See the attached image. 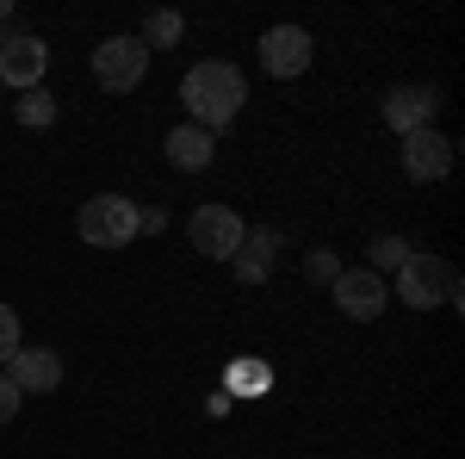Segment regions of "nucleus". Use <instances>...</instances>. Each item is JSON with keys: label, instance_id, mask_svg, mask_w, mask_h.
<instances>
[{"label": "nucleus", "instance_id": "nucleus-19", "mask_svg": "<svg viewBox=\"0 0 465 459\" xmlns=\"http://www.w3.org/2000/svg\"><path fill=\"white\" fill-rule=\"evenodd\" d=\"M19 404H25V391H19L13 379H6V373H0V423H13V416H19Z\"/></svg>", "mask_w": 465, "mask_h": 459}, {"label": "nucleus", "instance_id": "nucleus-4", "mask_svg": "<svg viewBox=\"0 0 465 459\" xmlns=\"http://www.w3.org/2000/svg\"><path fill=\"white\" fill-rule=\"evenodd\" d=\"M94 81L106 87V94H131V87H143V75H149V50H143V37L137 32H118L106 37V44H94Z\"/></svg>", "mask_w": 465, "mask_h": 459}, {"label": "nucleus", "instance_id": "nucleus-1", "mask_svg": "<svg viewBox=\"0 0 465 459\" xmlns=\"http://www.w3.org/2000/svg\"><path fill=\"white\" fill-rule=\"evenodd\" d=\"M180 100H186V112H193V125L217 137V131L236 125V112L249 106V75L236 69V63H223V56H205V63L186 69Z\"/></svg>", "mask_w": 465, "mask_h": 459}, {"label": "nucleus", "instance_id": "nucleus-2", "mask_svg": "<svg viewBox=\"0 0 465 459\" xmlns=\"http://www.w3.org/2000/svg\"><path fill=\"white\" fill-rule=\"evenodd\" d=\"M410 311H440V304H460V274L447 254H429V248H410V261L397 267V292Z\"/></svg>", "mask_w": 465, "mask_h": 459}, {"label": "nucleus", "instance_id": "nucleus-8", "mask_svg": "<svg viewBox=\"0 0 465 459\" xmlns=\"http://www.w3.org/2000/svg\"><path fill=\"white\" fill-rule=\"evenodd\" d=\"M403 143V175L410 180H447L453 175V162H460V143L447 137V131H410V137H397Z\"/></svg>", "mask_w": 465, "mask_h": 459}, {"label": "nucleus", "instance_id": "nucleus-15", "mask_svg": "<svg viewBox=\"0 0 465 459\" xmlns=\"http://www.w3.org/2000/svg\"><path fill=\"white\" fill-rule=\"evenodd\" d=\"M13 118H19L25 131H50V125H56V100H50L44 87H32V94H19V106H13Z\"/></svg>", "mask_w": 465, "mask_h": 459}, {"label": "nucleus", "instance_id": "nucleus-18", "mask_svg": "<svg viewBox=\"0 0 465 459\" xmlns=\"http://www.w3.org/2000/svg\"><path fill=\"white\" fill-rule=\"evenodd\" d=\"M19 348H25V335H19V311L0 304V360H13Z\"/></svg>", "mask_w": 465, "mask_h": 459}, {"label": "nucleus", "instance_id": "nucleus-17", "mask_svg": "<svg viewBox=\"0 0 465 459\" xmlns=\"http://www.w3.org/2000/svg\"><path fill=\"white\" fill-rule=\"evenodd\" d=\"M304 280H311V285H335V280H341L335 248H311V254H304Z\"/></svg>", "mask_w": 465, "mask_h": 459}, {"label": "nucleus", "instance_id": "nucleus-6", "mask_svg": "<svg viewBox=\"0 0 465 459\" xmlns=\"http://www.w3.org/2000/svg\"><path fill=\"white\" fill-rule=\"evenodd\" d=\"M242 236H249V224H242V212H230V205H199V212L186 217V243L199 248L205 261H230L242 248Z\"/></svg>", "mask_w": 465, "mask_h": 459}, {"label": "nucleus", "instance_id": "nucleus-12", "mask_svg": "<svg viewBox=\"0 0 465 459\" xmlns=\"http://www.w3.org/2000/svg\"><path fill=\"white\" fill-rule=\"evenodd\" d=\"M273 261H280V230H249L242 248L230 254V274H236L242 285H261L267 274H273Z\"/></svg>", "mask_w": 465, "mask_h": 459}, {"label": "nucleus", "instance_id": "nucleus-14", "mask_svg": "<svg viewBox=\"0 0 465 459\" xmlns=\"http://www.w3.org/2000/svg\"><path fill=\"white\" fill-rule=\"evenodd\" d=\"M137 37H143V50L155 56V50H168V44H180V37H186V19H180V13H149Z\"/></svg>", "mask_w": 465, "mask_h": 459}, {"label": "nucleus", "instance_id": "nucleus-9", "mask_svg": "<svg viewBox=\"0 0 465 459\" xmlns=\"http://www.w3.org/2000/svg\"><path fill=\"white\" fill-rule=\"evenodd\" d=\"M434 112H440V94H434V87H422V81H403V87H391V94H385L379 118H385V131L410 137V131H434Z\"/></svg>", "mask_w": 465, "mask_h": 459}, {"label": "nucleus", "instance_id": "nucleus-13", "mask_svg": "<svg viewBox=\"0 0 465 459\" xmlns=\"http://www.w3.org/2000/svg\"><path fill=\"white\" fill-rule=\"evenodd\" d=\"M162 149H168V162H174L180 175H199V168H212L217 137H212V131H199V125H174Z\"/></svg>", "mask_w": 465, "mask_h": 459}, {"label": "nucleus", "instance_id": "nucleus-5", "mask_svg": "<svg viewBox=\"0 0 465 459\" xmlns=\"http://www.w3.org/2000/svg\"><path fill=\"white\" fill-rule=\"evenodd\" d=\"M329 298H335V311L348 323H379L391 311V285L379 280L372 267H341V280L329 285Z\"/></svg>", "mask_w": 465, "mask_h": 459}, {"label": "nucleus", "instance_id": "nucleus-11", "mask_svg": "<svg viewBox=\"0 0 465 459\" xmlns=\"http://www.w3.org/2000/svg\"><path fill=\"white\" fill-rule=\"evenodd\" d=\"M6 379L25 391V397H50V391L63 385V354L56 348H19L6 360Z\"/></svg>", "mask_w": 465, "mask_h": 459}, {"label": "nucleus", "instance_id": "nucleus-21", "mask_svg": "<svg viewBox=\"0 0 465 459\" xmlns=\"http://www.w3.org/2000/svg\"><path fill=\"white\" fill-rule=\"evenodd\" d=\"M6 19H13V6H6V0H0V25H6Z\"/></svg>", "mask_w": 465, "mask_h": 459}, {"label": "nucleus", "instance_id": "nucleus-20", "mask_svg": "<svg viewBox=\"0 0 465 459\" xmlns=\"http://www.w3.org/2000/svg\"><path fill=\"white\" fill-rule=\"evenodd\" d=\"M155 230H168V212L162 205H137V236H155Z\"/></svg>", "mask_w": 465, "mask_h": 459}, {"label": "nucleus", "instance_id": "nucleus-10", "mask_svg": "<svg viewBox=\"0 0 465 459\" xmlns=\"http://www.w3.org/2000/svg\"><path fill=\"white\" fill-rule=\"evenodd\" d=\"M261 69L273 75V81H298V75L311 69V32H304V25H273V32H261Z\"/></svg>", "mask_w": 465, "mask_h": 459}, {"label": "nucleus", "instance_id": "nucleus-3", "mask_svg": "<svg viewBox=\"0 0 465 459\" xmlns=\"http://www.w3.org/2000/svg\"><path fill=\"white\" fill-rule=\"evenodd\" d=\"M74 230H81V243H87V248H131V243H137V199H124V193H100V199L81 205Z\"/></svg>", "mask_w": 465, "mask_h": 459}, {"label": "nucleus", "instance_id": "nucleus-16", "mask_svg": "<svg viewBox=\"0 0 465 459\" xmlns=\"http://www.w3.org/2000/svg\"><path fill=\"white\" fill-rule=\"evenodd\" d=\"M403 261H410V243H403V236H372V248H366V267H372L379 280H385V274H397Z\"/></svg>", "mask_w": 465, "mask_h": 459}, {"label": "nucleus", "instance_id": "nucleus-7", "mask_svg": "<svg viewBox=\"0 0 465 459\" xmlns=\"http://www.w3.org/2000/svg\"><path fill=\"white\" fill-rule=\"evenodd\" d=\"M44 69H50V44L32 32H6L0 37V81L13 87V94H32L44 87Z\"/></svg>", "mask_w": 465, "mask_h": 459}]
</instances>
